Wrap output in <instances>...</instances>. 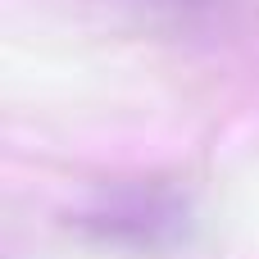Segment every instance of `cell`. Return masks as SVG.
Returning a JSON list of instances; mask_svg holds the SVG:
<instances>
[{
	"mask_svg": "<svg viewBox=\"0 0 259 259\" xmlns=\"http://www.w3.org/2000/svg\"><path fill=\"white\" fill-rule=\"evenodd\" d=\"M73 228L87 232L100 246L132 250V255H159L178 246L191 228V209L173 187L155 182H127V187H105L96 191L77 214Z\"/></svg>",
	"mask_w": 259,
	"mask_h": 259,
	"instance_id": "6da1fadb",
	"label": "cell"
},
{
	"mask_svg": "<svg viewBox=\"0 0 259 259\" xmlns=\"http://www.w3.org/2000/svg\"><path fill=\"white\" fill-rule=\"evenodd\" d=\"M137 5L168 9V14H191V9H209V5H219V0H137Z\"/></svg>",
	"mask_w": 259,
	"mask_h": 259,
	"instance_id": "7a4b0ae2",
	"label": "cell"
}]
</instances>
